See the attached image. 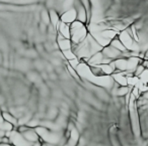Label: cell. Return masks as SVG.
Instances as JSON below:
<instances>
[{"mask_svg":"<svg viewBox=\"0 0 148 146\" xmlns=\"http://www.w3.org/2000/svg\"><path fill=\"white\" fill-rule=\"evenodd\" d=\"M23 136H25V139L29 140V141H37L39 138H38V135L36 133H34L33 130H29V131L25 132V134H23Z\"/></svg>","mask_w":148,"mask_h":146,"instance_id":"obj_1","label":"cell"},{"mask_svg":"<svg viewBox=\"0 0 148 146\" xmlns=\"http://www.w3.org/2000/svg\"><path fill=\"white\" fill-rule=\"evenodd\" d=\"M3 118H4L6 121H8L9 123L12 124V125H16V120H15L11 115H8L7 113H4L3 114Z\"/></svg>","mask_w":148,"mask_h":146,"instance_id":"obj_2","label":"cell"},{"mask_svg":"<svg viewBox=\"0 0 148 146\" xmlns=\"http://www.w3.org/2000/svg\"><path fill=\"white\" fill-rule=\"evenodd\" d=\"M144 97H145L146 99H148V93H146L145 95H144Z\"/></svg>","mask_w":148,"mask_h":146,"instance_id":"obj_3","label":"cell"}]
</instances>
